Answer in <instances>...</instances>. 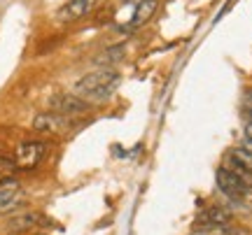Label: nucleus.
Listing matches in <instances>:
<instances>
[{
	"label": "nucleus",
	"instance_id": "obj_7",
	"mask_svg": "<svg viewBox=\"0 0 252 235\" xmlns=\"http://www.w3.org/2000/svg\"><path fill=\"white\" fill-rule=\"evenodd\" d=\"M96 5H98V0H68V2L59 9V19H61V21H77V19H84L87 14L94 12Z\"/></svg>",
	"mask_w": 252,
	"mask_h": 235
},
{
	"label": "nucleus",
	"instance_id": "obj_17",
	"mask_svg": "<svg viewBox=\"0 0 252 235\" xmlns=\"http://www.w3.org/2000/svg\"><path fill=\"white\" fill-rule=\"evenodd\" d=\"M241 147H243L245 152H248V154L252 156V140H245V137H243V142H241Z\"/></svg>",
	"mask_w": 252,
	"mask_h": 235
},
{
	"label": "nucleus",
	"instance_id": "obj_6",
	"mask_svg": "<svg viewBox=\"0 0 252 235\" xmlns=\"http://www.w3.org/2000/svg\"><path fill=\"white\" fill-rule=\"evenodd\" d=\"M33 128L42 135H59L68 128V117L56 114V112H42L33 119Z\"/></svg>",
	"mask_w": 252,
	"mask_h": 235
},
{
	"label": "nucleus",
	"instance_id": "obj_10",
	"mask_svg": "<svg viewBox=\"0 0 252 235\" xmlns=\"http://www.w3.org/2000/svg\"><path fill=\"white\" fill-rule=\"evenodd\" d=\"M157 0H143V2H138V7H135L133 12V19H131V24L133 26H140V24H145L147 19L152 17L154 12H157Z\"/></svg>",
	"mask_w": 252,
	"mask_h": 235
},
{
	"label": "nucleus",
	"instance_id": "obj_5",
	"mask_svg": "<svg viewBox=\"0 0 252 235\" xmlns=\"http://www.w3.org/2000/svg\"><path fill=\"white\" fill-rule=\"evenodd\" d=\"M215 182H217V186H220V191L224 193V196H229V198H234V200H243L245 196H248V186H245L243 182L236 177L231 170H226L224 165H220L215 172Z\"/></svg>",
	"mask_w": 252,
	"mask_h": 235
},
{
	"label": "nucleus",
	"instance_id": "obj_3",
	"mask_svg": "<svg viewBox=\"0 0 252 235\" xmlns=\"http://www.w3.org/2000/svg\"><path fill=\"white\" fill-rule=\"evenodd\" d=\"M222 165H224L226 170L234 172L248 189H252V156L245 152L243 147H234V149L226 154Z\"/></svg>",
	"mask_w": 252,
	"mask_h": 235
},
{
	"label": "nucleus",
	"instance_id": "obj_12",
	"mask_svg": "<svg viewBox=\"0 0 252 235\" xmlns=\"http://www.w3.org/2000/svg\"><path fill=\"white\" fill-rule=\"evenodd\" d=\"M17 163L14 158H9V156H0V184H5V182H12V177L17 175Z\"/></svg>",
	"mask_w": 252,
	"mask_h": 235
},
{
	"label": "nucleus",
	"instance_id": "obj_13",
	"mask_svg": "<svg viewBox=\"0 0 252 235\" xmlns=\"http://www.w3.org/2000/svg\"><path fill=\"white\" fill-rule=\"evenodd\" d=\"M222 228H224L226 235H252V231L245 226H231V224H229V226H222Z\"/></svg>",
	"mask_w": 252,
	"mask_h": 235
},
{
	"label": "nucleus",
	"instance_id": "obj_18",
	"mask_svg": "<svg viewBox=\"0 0 252 235\" xmlns=\"http://www.w3.org/2000/svg\"><path fill=\"white\" fill-rule=\"evenodd\" d=\"M37 235H45V233H37Z\"/></svg>",
	"mask_w": 252,
	"mask_h": 235
},
{
	"label": "nucleus",
	"instance_id": "obj_11",
	"mask_svg": "<svg viewBox=\"0 0 252 235\" xmlns=\"http://www.w3.org/2000/svg\"><path fill=\"white\" fill-rule=\"evenodd\" d=\"M17 196H19V186L14 182L0 184V212H5V209L12 208V203L17 200Z\"/></svg>",
	"mask_w": 252,
	"mask_h": 235
},
{
	"label": "nucleus",
	"instance_id": "obj_9",
	"mask_svg": "<svg viewBox=\"0 0 252 235\" xmlns=\"http://www.w3.org/2000/svg\"><path fill=\"white\" fill-rule=\"evenodd\" d=\"M198 221L203 224V226H229L231 224V214L226 212L224 208H208Z\"/></svg>",
	"mask_w": 252,
	"mask_h": 235
},
{
	"label": "nucleus",
	"instance_id": "obj_15",
	"mask_svg": "<svg viewBox=\"0 0 252 235\" xmlns=\"http://www.w3.org/2000/svg\"><path fill=\"white\" fill-rule=\"evenodd\" d=\"M243 114H245V119H248V121H252V93L243 100Z\"/></svg>",
	"mask_w": 252,
	"mask_h": 235
},
{
	"label": "nucleus",
	"instance_id": "obj_14",
	"mask_svg": "<svg viewBox=\"0 0 252 235\" xmlns=\"http://www.w3.org/2000/svg\"><path fill=\"white\" fill-rule=\"evenodd\" d=\"M194 235H226L222 226H208V231H196Z\"/></svg>",
	"mask_w": 252,
	"mask_h": 235
},
{
	"label": "nucleus",
	"instance_id": "obj_2",
	"mask_svg": "<svg viewBox=\"0 0 252 235\" xmlns=\"http://www.w3.org/2000/svg\"><path fill=\"white\" fill-rule=\"evenodd\" d=\"M47 149H49V145L42 142V140H28V142H21L17 147L12 158H14L19 170H33V168H37L40 163L45 161Z\"/></svg>",
	"mask_w": 252,
	"mask_h": 235
},
{
	"label": "nucleus",
	"instance_id": "obj_4",
	"mask_svg": "<svg viewBox=\"0 0 252 235\" xmlns=\"http://www.w3.org/2000/svg\"><path fill=\"white\" fill-rule=\"evenodd\" d=\"M89 109V103L80 96H72V93H63V96H54L49 100V112H56V114H63V117H77V114H84Z\"/></svg>",
	"mask_w": 252,
	"mask_h": 235
},
{
	"label": "nucleus",
	"instance_id": "obj_16",
	"mask_svg": "<svg viewBox=\"0 0 252 235\" xmlns=\"http://www.w3.org/2000/svg\"><path fill=\"white\" fill-rule=\"evenodd\" d=\"M243 133H245V140H252V121H248V124H245Z\"/></svg>",
	"mask_w": 252,
	"mask_h": 235
},
{
	"label": "nucleus",
	"instance_id": "obj_8",
	"mask_svg": "<svg viewBox=\"0 0 252 235\" xmlns=\"http://www.w3.org/2000/svg\"><path fill=\"white\" fill-rule=\"evenodd\" d=\"M42 224V214L40 212H19L17 217L9 219L7 224V231L9 233H24V231H33V228H37Z\"/></svg>",
	"mask_w": 252,
	"mask_h": 235
},
{
	"label": "nucleus",
	"instance_id": "obj_1",
	"mask_svg": "<svg viewBox=\"0 0 252 235\" xmlns=\"http://www.w3.org/2000/svg\"><path fill=\"white\" fill-rule=\"evenodd\" d=\"M119 73L117 70H94V73L84 75L75 84V96H80L84 100H94V103H103L108 100L119 86Z\"/></svg>",
	"mask_w": 252,
	"mask_h": 235
}]
</instances>
